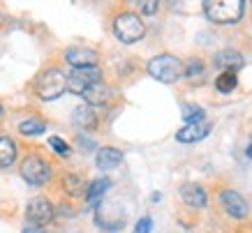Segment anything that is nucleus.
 Listing matches in <instances>:
<instances>
[{
	"mask_svg": "<svg viewBox=\"0 0 252 233\" xmlns=\"http://www.w3.org/2000/svg\"><path fill=\"white\" fill-rule=\"evenodd\" d=\"M213 65L218 69H222V72H236V69H241L245 65L243 56L238 51H231V49H224V51H220L218 56H215Z\"/></svg>",
	"mask_w": 252,
	"mask_h": 233,
	"instance_id": "obj_13",
	"label": "nucleus"
},
{
	"mask_svg": "<svg viewBox=\"0 0 252 233\" xmlns=\"http://www.w3.org/2000/svg\"><path fill=\"white\" fill-rule=\"evenodd\" d=\"M23 233H44L42 229H37V226H26L23 229Z\"/></svg>",
	"mask_w": 252,
	"mask_h": 233,
	"instance_id": "obj_27",
	"label": "nucleus"
},
{
	"mask_svg": "<svg viewBox=\"0 0 252 233\" xmlns=\"http://www.w3.org/2000/svg\"><path fill=\"white\" fill-rule=\"evenodd\" d=\"M63 187H65V192H67L69 196H79L84 192V180H81L79 173H67V175L63 178Z\"/></svg>",
	"mask_w": 252,
	"mask_h": 233,
	"instance_id": "obj_20",
	"label": "nucleus"
},
{
	"mask_svg": "<svg viewBox=\"0 0 252 233\" xmlns=\"http://www.w3.org/2000/svg\"><path fill=\"white\" fill-rule=\"evenodd\" d=\"M183 76H188V79H201L204 76V62L199 60V58H192L188 65H183Z\"/></svg>",
	"mask_w": 252,
	"mask_h": 233,
	"instance_id": "obj_23",
	"label": "nucleus"
},
{
	"mask_svg": "<svg viewBox=\"0 0 252 233\" xmlns=\"http://www.w3.org/2000/svg\"><path fill=\"white\" fill-rule=\"evenodd\" d=\"M95 222H97L99 229H104V231H109V233H116L123 224H125V215L118 210V205H114V203H104V205H99L97 208Z\"/></svg>",
	"mask_w": 252,
	"mask_h": 233,
	"instance_id": "obj_8",
	"label": "nucleus"
},
{
	"mask_svg": "<svg viewBox=\"0 0 252 233\" xmlns=\"http://www.w3.org/2000/svg\"><path fill=\"white\" fill-rule=\"evenodd\" d=\"M220 203H222V208L227 210V215H231L234 219H243V217H248V212H250L245 199L238 194V192H234V189H222Z\"/></svg>",
	"mask_w": 252,
	"mask_h": 233,
	"instance_id": "obj_10",
	"label": "nucleus"
},
{
	"mask_svg": "<svg viewBox=\"0 0 252 233\" xmlns=\"http://www.w3.org/2000/svg\"><path fill=\"white\" fill-rule=\"evenodd\" d=\"M151 229H153V219H151V217H141L137 222V226H134V233H151Z\"/></svg>",
	"mask_w": 252,
	"mask_h": 233,
	"instance_id": "obj_26",
	"label": "nucleus"
},
{
	"mask_svg": "<svg viewBox=\"0 0 252 233\" xmlns=\"http://www.w3.org/2000/svg\"><path fill=\"white\" fill-rule=\"evenodd\" d=\"M109 95H111V90H109L104 83L99 81V83H95L91 90H86L84 92V97H86V102H88V106H102V104H107L109 102Z\"/></svg>",
	"mask_w": 252,
	"mask_h": 233,
	"instance_id": "obj_16",
	"label": "nucleus"
},
{
	"mask_svg": "<svg viewBox=\"0 0 252 233\" xmlns=\"http://www.w3.org/2000/svg\"><path fill=\"white\" fill-rule=\"evenodd\" d=\"M211 134V122L201 120V122H194V125H185L183 129L176 132V141L181 143H194V141H201Z\"/></svg>",
	"mask_w": 252,
	"mask_h": 233,
	"instance_id": "obj_12",
	"label": "nucleus"
},
{
	"mask_svg": "<svg viewBox=\"0 0 252 233\" xmlns=\"http://www.w3.org/2000/svg\"><path fill=\"white\" fill-rule=\"evenodd\" d=\"M183 120L188 125H194V122H201L206 120V113L201 106H194V104H185L183 106Z\"/></svg>",
	"mask_w": 252,
	"mask_h": 233,
	"instance_id": "obj_22",
	"label": "nucleus"
},
{
	"mask_svg": "<svg viewBox=\"0 0 252 233\" xmlns=\"http://www.w3.org/2000/svg\"><path fill=\"white\" fill-rule=\"evenodd\" d=\"M148 74L158 79L160 83H176L183 79V62L178 60L176 56H169V53H162V56H155L148 60Z\"/></svg>",
	"mask_w": 252,
	"mask_h": 233,
	"instance_id": "obj_2",
	"label": "nucleus"
},
{
	"mask_svg": "<svg viewBox=\"0 0 252 233\" xmlns=\"http://www.w3.org/2000/svg\"><path fill=\"white\" fill-rule=\"evenodd\" d=\"M137 7H139V12L141 14H155L158 12V7H160V2H155V0H141V2H137Z\"/></svg>",
	"mask_w": 252,
	"mask_h": 233,
	"instance_id": "obj_25",
	"label": "nucleus"
},
{
	"mask_svg": "<svg viewBox=\"0 0 252 233\" xmlns=\"http://www.w3.org/2000/svg\"><path fill=\"white\" fill-rule=\"evenodd\" d=\"M206 19L213 23H236L245 12L243 0H206L204 2Z\"/></svg>",
	"mask_w": 252,
	"mask_h": 233,
	"instance_id": "obj_1",
	"label": "nucleus"
},
{
	"mask_svg": "<svg viewBox=\"0 0 252 233\" xmlns=\"http://www.w3.org/2000/svg\"><path fill=\"white\" fill-rule=\"evenodd\" d=\"M121 162H123V152L118 150V148H111V146L99 148L97 155H95V164H97V169H102V171H111V169H116Z\"/></svg>",
	"mask_w": 252,
	"mask_h": 233,
	"instance_id": "obj_14",
	"label": "nucleus"
},
{
	"mask_svg": "<svg viewBox=\"0 0 252 233\" xmlns=\"http://www.w3.org/2000/svg\"><path fill=\"white\" fill-rule=\"evenodd\" d=\"M114 35L123 44H134L146 35V26L137 14L125 12V14H118L114 19Z\"/></svg>",
	"mask_w": 252,
	"mask_h": 233,
	"instance_id": "obj_4",
	"label": "nucleus"
},
{
	"mask_svg": "<svg viewBox=\"0 0 252 233\" xmlns=\"http://www.w3.org/2000/svg\"><path fill=\"white\" fill-rule=\"evenodd\" d=\"M19 132L23 136H39L46 132V120L44 118H37V116H32V118H26V120L19 122Z\"/></svg>",
	"mask_w": 252,
	"mask_h": 233,
	"instance_id": "obj_18",
	"label": "nucleus"
},
{
	"mask_svg": "<svg viewBox=\"0 0 252 233\" xmlns=\"http://www.w3.org/2000/svg\"><path fill=\"white\" fill-rule=\"evenodd\" d=\"M102 81V69L99 67H88V69H74L67 76V90L74 95H84L86 90H91L95 83Z\"/></svg>",
	"mask_w": 252,
	"mask_h": 233,
	"instance_id": "obj_6",
	"label": "nucleus"
},
{
	"mask_svg": "<svg viewBox=\"0 0 252 233\" xmlns=\"http://www.w3.org/2000/svg\"><path fill=\"white\" fill-rule=\"evenodd\" d=\"M16 162V143L9 136H0V169H7Z\"/></svg>",
	"mask_w": 252,
	"mask_h": 233,
	"instance_id": "obj_17",
	"label": "nucleus"
},
{
	"mask_svg": "<svg viewBox=\"0 0 252 233\" xmlns=\"http://www.w3.org/2000/svg\"><path fill=\"white\" fill-rule=\"evenodd\" d=\"M111 187V180L109 178H97V180H93L91 185H88V189H86V201L91 203H97L102 196L107 194V189Z\"/></svg>",
	"mask_w": 252,
	"mask_h": 233,
	"instance_id": "obj_19",
	"label": "nucleus"
},
{
	"mask_svg": "<svg viewBox=\"0 0 252 233\" xmlns=\"http://www.w3.org/2000/svg\"><path fill=\"white\" fill-rule=\"evenodd\" d=\"M65 60L74 69H88V67H97L99 56L95 49H88V46H69L65 51Z\"/></svg>",
	"mask_w": 252,
	"mask_h": 233,
	"instance_id": "obj_9",
	"label": "nucleus"
},
{
	"mask_svg": "<svg viewBox=\"0 0 252 233\" xmlns=\"http://www.w3.org/2000/svg\"><path fill=\"white\" fill-rule=\"evenodd\" d=\"M72 120H74V125L81 129H95L97 127V113L93 111L88 104H81L74 109V113H72Z\"/></svg>",
	"mask_w": 252,
	"mask_h": 233,
	"instance_id": "obj_15",
	"label": "nucleus"
},
{
	"mask_svg": "<svg viewBox=\"0 0 252 233\" xmlns=\"http://www.w3.org/2000/svg\"><path fill=\"white\" fill-rule=\"evenodd\" d=\"M0 116H2V106H0Z\"/></svg>",
	"mask_w": 252,
	"mask_h": 233,
	"instance_id": "obj_29",
	"label": "nucleus"
},
{
	"mask_svg": "<svg viewBox=\"0 0 252 233\" xmlns=\"http://www.w3.org/2000/svg\"><path fill=\"white\" fill-rule=\"evenodd\" d=\"M49 146H51L58 155H63V157H67V155H69V146L63 141L61 136H51V139H49Z\"/></svg>",
	"mask_w": 252,
	"mask_h": 233,
	"instance_id": "obj_24",
	"label": "nucleus"
},
{
	"mask_svg": "<svg viewBox=\"0 0 252 233\" xmlns=\"http://www.w3.org/2000/svg\"><path fill=\"white\" fill-rule=\"evenodd\" d=\"M245 155H248V157H250V159H252V141H250V143H248V148H245Z\"/></svg>",
	"mask_w": 252,
	"mask_h": 233,
	"instance_id": "obj_28",
	"label": "nucleus"
},
{
	"mask_svg": "<svg viewBox=\"0 0 252 233\" xmlns=\"http://www.w3.org/2000/svg\"><path fill=\"white\" fill-rule=\"evenodd\" d=\"M26 219L31 222V226L42 229L44 224H49L54 219V205L44 196H35L28 205H26Z\"/></svg>",
	"mask_w": 252,
	"mask_h": 233,
	"instance_id": "obj_7",
	"label": "nucleus"
},
{
	"mask_svg": "<svg viewBox=\"0 0 252 233\" xmlns=\"http://www.w3.org/2000/svg\"><path fill=\"white\" fill-rule=\"evenodd\" d=\"M21 178L28 185L42 187V185H46V182L51 180V166L46 164L39 155H28L21 162Z\"/></svg>",
	"mask_w": 252,
	"mask_h": 233,
	"instance_id": "obj_5",
	"label": "nucleus"
},
{
	"mask_svg": "<svg viewBox=\"0 0 252 233\" xmlns=\"http://www.w3.org/2000/svg\"><path fill=\"white\" fill-rule=\"evenodd\" d=\"M181 199H183L185 205H190V208H204L208 203V194L206 189L197 185V182H185L181 185Z\"/></svg>",
	"mask_w": 252,
	"mask_h": 233,
	"instance_id": "obj_11",
	"label": "nucleus"
},
{
	"mask_svg": "<svg viewBox=\"0 0 252 233\" xmlns=\"http://www.w3.org/2000/svg\"><path fill=\"white\" fill-rule=\"evenodd\" d=\"M236 74L234 72H220L218 74V79H215V88L220 92H231L234 88H236Z\"/></svg>",
	"mask_w": 252,
	"mask_h": 233,
	"instance_id": "obj_21",
	"label": "nucleus"
},
{
	"mask_svg": "<svg viewBox=\"0 0 252 233\" xmlns=\"http://www.w3.org/2000/svg\"><path fill=\"white\" fill-rule=\"evenodd\" d=\"M35 88H37V95L44 102H51V99H58L63 95V92L67 90V76H65V72L58 67H51L46 69V72H42L37 79V83H35Z\"/></svg>",
	"mask_w": 252,
	"mask_h": 233,
	"instance_id": "obj_3",
	"label": "nucleus"
}]
</instances>
